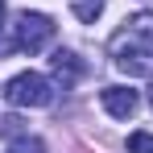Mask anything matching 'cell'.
<instances>
[{"mask_svg": "<svg viewBox=\"0 0 153 153\" xmlns=\"http://www.w3.org/2000/svg\"><path fill=\"white\" fill-rule=\"evenodd\" d=\"M112 62L124 75H153V13L124 21V29L112 37Z\"/></svg>", "mask_w": 153, "mask_h": 153, "instance_id": "1", "label": "cell"}, {"mask_svg": "<svg viewBox=\"0 0 153 153\" xmlns=\"http://www.w3.org/2000/svg\"><path fill=\"white\" fill-rule=\"evenodd\" d=\"M4 100L13 103V108H46V103L54 100V87H50L46 75H37V71H21V75L8 79Z\"/></svg>", "mask_w": 153, "mask_h": 153, "instance_id": "2", "label": "cell"}, {"mask_svg": "<svg viewBox=\"0 0 153 153\" xmlns=\"http://www.w3.org/2000/svg\"><path fill=\"white\" fill-rule=\"evenodd\" d=\"M13 42H17V50L42 54V50H46V46L54 42V21L46 17V13H17Z\"/></svg>", "mask_w": 153, "mask_h": 153, "instance_id": "3", "label": "cell"}, {"mask_svg": "<svg viewBox=\"0 0 153 153\" xmlns=\"http://www.w3.org/2000/svg\"><path fill=\"white\" fill-rule=\"evenodd\" d=\"M100 103H103L108 116H116V120H132L137 108H141V95H137L132 87H103V91H100Z\"/></svg>", "mask_w": 153, "mask_h": 153, "instance_id": "4", "label": "cell"}, {"mask_svg": "<svg viewBox=\"0 0 153 153\" xmlns=\"http://www.w3.org/2000/svg\"><path fill=\"white\" fill-rule=\"evenodd\" d=\"M50 71H54V83L62 87V91H71L79 79H83V62H79V54H71V50H58L50 58Z\"/></svg>", "mask_w": 153, "mask_h": 153, "instance_id": "5", "label": "cell"}, {"mask_svg": "<svg viewBox=\"0 0 153 153\" xmlns=\"http://www.w3.org/2000/svg\"><path fill=\"white\" fill-rule=\"evenodd\" d=\"M103 4L108 0H71V13H75L83 25H95V17L103 13Z\"/></svg>", "mask_w": 153, "mask_h": 153, "instance_id": "6", "label": "cell"}, {"mask_svg": "<svg viewBox=\"0 0 153 153\" xmlns=\"http://www.w3.org/2000/svg\"><path fill=\"white\" fill-rule=\"evenodd\" d=\"M8 153H46V145H42L37 137H17V141L8 145Z\"/></svg>", "mask_w": 153, "mask_h": 153, "instance_id": "7", "label": "cell"}, {"mask_svg": "<svg viewBox=\"0 0 153 153\" xmlns=\"http://www.w3.org/2000/svg\"><path fill=\"white\" fill-rule=\"evenodd\" d=\"M128 153H153V132H132L128 137Z\"/></svg>", "mask_w": 153, "mask_h": 153, "instance_id": "8", "label": "cell"}, {"mask_svg": "<svg viewBox=\"0 0 153 153\" xmlns=\"http://www.w3.org/2000/svg\"><path fill=\"white\" fill-rule=\"evenodd\" d=\"M17 128H21V120H13V116H4V120H0V132H4V137H13Z\"/></svg>", "mask_w": 153, "mask_h": 153, "instance_id": "9", "label": "cell"}, {"mask_svg": "<svg viewBox=\"0 0 153 153\" xmlns=\"http://www.w3.org/2000/svg\"><path fill=\"white\" fill-rule=\"evenodd\" d=\"M149 108H153V79H149Z\"/></svg>", "mask_w": 153, "mask_h": 153, "instance_id": "10", "label": "cell"}, {"mask_svg": "<svg viewBox=\"0 0 153 153\" xmlns=\"http://www.w3.org/2000/svg\"><path fill=\"white\" fill-rule=\"evenodd\" d=\"M0 21H4V0H0Z\"/></svg>", "mask_w": 153, "mask_h": 153, "instance_id": "11", "label": "cell"}]
</instances>
